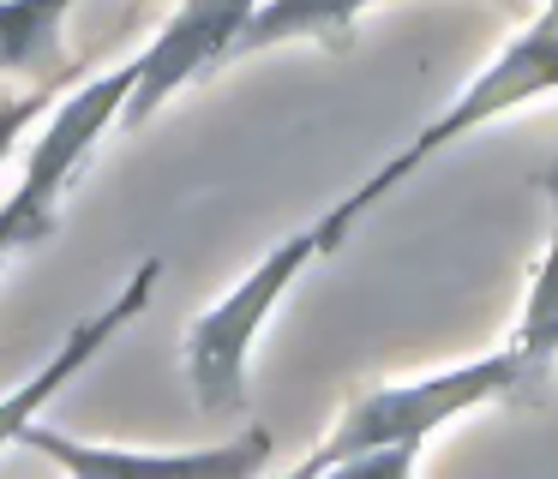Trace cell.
Wrapping results in <instances>:
<instances>
[{
  "label": "cell",
  "instance_id": "9c48e42d",
  "mask_svg": "<svg viewBox=\"0 0 558 479\" xmlns=\"http://www.w3.org/2000/svg\"><path fill=\"white\" fill-rule=\"evenodd\" d=\"M510 354L522 359L529 390H541L553 359H558V186H553V228H546V246L529 270L522 318H517V330H510Z\"/></svg>",
  "mask_w": 558,
  "mask_h": 479
},
{
  "label": "cell",
  "instance_id": "4fadbf2b",
  "mask_svg": "<svg viewBox=\"0 0 558 479\" xmlns=\"http://www.w3.org/2000/svg\"><path fill=\"white\" fill-rule=\"evenodd\" d=\"M541 12H553V19H558V0H546V7H541Z\"/></svg>",
  "mask_w": 558,
  "mask_h": 479
},
{
  "label": "cell",
  "instance_id": "8992f818",
  "mask_svg": "<svg viewBox=\"0 0 558 479\" xmlns=\"http://www.w3.org/2000/svg\"><path fill=\"white\" fill-rule=\"evenodd\" d=\"M19 443L37 450V455H49V462L66 467L73 479H145V474H162V479H241V474H253V467H265V455H270L265 431L210 443V450H121V443H78V438H66V431L31 426Z\"/></svg>",
  "mask_w": 558,
  "mask_h": 479
},
{
  "label": "cell",
  "instance_id": "30bf717a",
  "mask_svg": "<svg viewBox=\"0 0 558 479\" xmlns=\"http://www.w3.org/2000/svg\"><path fill=\"white\" fill-rule=\"evenodd\" d=\"M78 0H0V78L61 66V30Z\"/></svg>",
  "mask_w": 558,
  "mask_h": 479
},
{
  "label": "cell",
  "instance_id": "7a4b0ae2",
  "mask_svg": "<svg viewBox=\"0 0 558 479\" xmlns=\"http://www.w3.org/2000/svg\"><path fill=\"white\" fill-rule=\"evenodd\" d=\"M553 90H558V19H553V12H534V19L522 24V30L510 36V42L498 48V54L486 60V66L474 72L469 84H462V96H450L445 114L426 120V126L414 132V138L402 144V150L390 156L385 168H373V174H366L361 186L349 192V198L330 204V210L318 216L325 240H330V246H342V234H349V228L361 222V216L373 210L378 198H385V192H397L421 162H433V156L450 150L457 138H469V132L505 120L510 108L541 102V96H553Z\"/></svg>",
  "mask_w": 558,
  "mask_h": 479
},
{
  "label": "cell",
  "instance_id": "7c38bea8",
  "mask_svg": "<svg viewBox=\"0 0 558 479\" xmlns=\"http://www.w3.org/2000/svg\"><path fill=\"white\" fill-rule=\"evenodd\" d=\"M43 240H49V234H43L37 222H25L13 204H0V270H7V263H13L25 246H43Z\"/></svg>",
  "mask_w": 558,
  "mask_h": 479
},
{
  "label": "cell",
  "instance_id": "3957f363",
  "mask_svg": "<svg viewBox=\"0 0 558 479\" xmlns=\"http://www.w3.org/2000/svg\"><path fill=\"white\" fill-rule=\"evenodd\" d=\"M325 251H330V240H325L318 222L301 228V234H289V240H277V246H270L265 258H258L253 270L217 299V306H205L193 323H186L181 359H186L193 402L205 407V414H229V407H241L246 371H253V347H258V335H265L270 311L289 299V287L306 275V263L325 258Z\"/></svg>",
  "mask_w": 558,
  "mask_h": 479
},
{
  "label": "cell",
  "instance_id": "8fae6325",
  "mask_svg": "<svg viewBox=\"0 0 558 479\" xmlns=\"http://www.w3.org/2000/svg\"><path fill=\"white\" fill-rule=\"evenodd\" d=\"M54 96H61V84H54V78H49V90L0 96V168H7V162H13V156L31 144V132H37V120L54 108Z\"/></svg>",
  "mask_w": 558,
  "mask_h": 479
},
{
  "label": "cell",
  "instance_id": "52a82bcc",
  "mask_svg": "<svg viewBox=\"0 0 558 479\" xmlns=\"http://www.w3.org/2000/svg\"><path fill=\"white\" fill-rule=\"evenodd\" d=\"M157 275H162V258H145V263H138V270L121 282V294H114L109 306H97L90 318H78L73 330H66V342L49 354V366H37V371H31V378L19 383L13 395H0V450L25 438V431L37 426L43 407H49L54 395H61L66 383H73V378H85V366H90V359H97L109 342H114V335L126 330V323L138 318V311H150Z\"/></svg>",
  "mask_w": 558,
  "mask_h": 479
},
{
  "label": "cell",
  "instance_id": "5b68a950",
  "mask_svg": "<svg viewBox=\"0 0 558 479\" xmlns=\"http://www.w3.org/2000/svg\"><path fill=\"white\" fill-rule=\"evenodd\" d=\"M253 7L258 0H181L169 12V24L138 48V78L121 108V126H145L174 90H186L193 78H205L222 60H234Z\"/></svg>",
  "mask_w": 558,
  "mask_h": 479
},
{
  "label": "cell",
  "instance_id": "6da1fadb",
  "mask_svg": "<svg viewBox=\"0 0 558 479\" xmlns=\"http://www.w3.org/2000/svg\"><path fill=\"white\" fill-rule=\"evenodd\" d=\"M510 395H529V378H522V359L510 354V342L498 354L457 359V366L421 371V378H402V383H378V390H366L342 414V426L294 474L301 479H313V474L402 479L421 467L433 431H445L450 419L474 414V407L510 402Z\"/></svg>",
  "mask_w": 558,
  "mask_h": 479
},
{
  "label": "cell",
  "instance_id": "277c9868",
  "mask_svg": "<svg viewBox=\"0 0 558 479\" xmlns=\"http://www.w3.org/2000/svg\"><path fill=\"white\" fill-rule=\"evenodd\" d=\"M138 78V54H126L121 66L97 72V78L73 84L66 96H54V108L37 120L25 144V168H19V186H13V210L25 222H37L43 234H54V210H61V192L73 186V174L85 168V156L97 150V138L121 120L126 96H133Z\"/></svg>",
  "mask_w": 558,
  "mask_h": 479
},
{
  "label": "cell",
  "instance_id": "ba28073f",
  "mask_svg": "<svg viewBox=\"0 0 558 479\" xmlns=\"http://www.w3.org/2000/svg\"><path fill=\"white\" fill-rule=\"evenodd\" d=\"M366 7L373 0H258L234 54H258V48L282 42H318L325 54H342Z\"/></svg>",
  "mask_w": 558,
  "mask_h": 479
},
{
  "label": "cell",
  "instance_id": "5bb4252c",
  "mask_svg": "<svg viewBox=\"0 0 558 479\" xmlns=\"http://www.w3.org/2000/svg\"><path fill=\"white\" fill-rule=\"evenodd\" d=\"M553 186H558V156H553Z\"/></svg>",
  "mask_w": 558,
  "mask_h": 479
}]
</instances>
